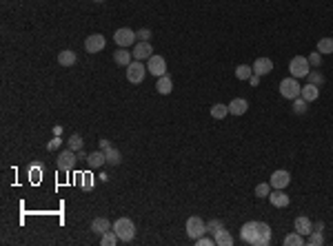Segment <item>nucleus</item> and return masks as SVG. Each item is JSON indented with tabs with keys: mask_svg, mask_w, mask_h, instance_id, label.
Wrapping results in <instances>:
<instances>
[{
	"mask_svg": "<svg viewBox=\"0 0 333 246\" xmlns=\"http://www.w3.org/2000/svg\"><path fill=\"white\" fill-rule=\"evenodd\" d=\"M309 244H311V246H322V244H324L322 233H320V231H313V233H311V235H309Z\"/></svg>",
	"mask_w": 333,
	"mask_h": 246,
	"instance_id": "obj_32",
	"label": "nucleus"
},
{
	"mask_svg": "<svg viewBox=\"0 0 333 246\" xmlns=\"http://www.w3.org/2000/svg\"><path fill=\"white\" fill-rule=\"evenodd\" d=\"M67 144H69V149H71V151H80L82 149V138L78 133H73L71 138L67 140Z\"/></svg>",
	"mask_w": 333,
	"mask_h": 246,
	"instance_id": "obj_30",
	"label": "nucleus"
},
{
	"mask_svg": "<svg viewBox=\"0 0 333 246\" xmlns=\"http://www.w3.org/2000/svg\"><path fill=\"white\" fill-rule=\"evenodd\" d=\"M304 244V235L300 233H291V235L285 237V246H302Z\"/></svg>",
	"mask_w": 333,
	"mask_h": 246,
	"instance_id": "obj_28",
	"label": "nucleus"
},
{
	"mask_svg": "<svg viewBox=\"0 0 333 246\" xmlns=\"http://www.w3.org/2000/svg\"><path fill=\"white\" fill-rule=\"evenodd\" d=\"M58 146H60V138H53V140L47 144V149H49V151H53V149H58Z\"/></svg>",
	"mask_w": 333,
	"mask_h": 246,
	"instance_id": "obj_39",
	"label": "nucleus"
},
{
	"mask_svg": "<svg viewBox=\"0 0 333 246\" xmlns=\"http://www.w3.org/2000/svg\"><path fill=\"white\" fill-rule=\"evenodd\" d=\"M87 164L91 169H102V164H107V158H105V151H93V153L87 155Z\"/></svg>",
	"mask_w": 333,
	"mask_h": 246,
	"instance_id": "obj_18",
	"label": "nucleus"
},
{
	"mask_svg": "<svg viewBox=\"0 0 333 246\" xmlns=\"http://www.w3.org/2000/svg\"><path fill=\"white\" fill-rule=\"evenodd\" d=\"M307 60H309V64H313V67H320V64H322V53H311V56H309V58H307Z\"/></svg>",
	"mask_w": 333,
	"mask_h": 246,
	"instance_id": "obj_36",
	"label": "nucleus"
},
{
	"mask_svg": "<svg viewBox=\"0 0 333 246\" xmlns=\"http://www.w3.org/2000/svg\"><path fill=\"white\" fill-rule=\"evenodd\" d=\"M111 228V224H109V220L107 217H96L91 222V231L93 233H98V235H102V233H107Z\"/></svg>",
	"mask_w": 333,
	"mask_h": 246,
	"instance_id": "obj_22",
	"label": "nucleus"
},
{
	"mask_svg": "<svg viewBox=\"0 0 333 246\" xmlns=\"http://www.w3.org/2000/svg\"><path fill=\"white\" fill-rule=\"evenodd\" d=\"M76 155H78V162H80V160H87V155L82 153V149H80V151H76Z\"/></svg>",
	"mask_w": 333,
	"mask_h": 246,
	"instance_id": "obj_40",
	"label": "nucleus"
},
{
	"mask_svg": "<svg viewBox=\"0 0 333 246\" xmlns=\"http://www.w3.org/2000/svg\"><path fill=\"white\" fill-rule=\"evenodd\" d=\"M293 228L295 233H300V235H311L313 233V224H311L309 217H295V222H293Z\"/></svg>",
	"mask_w": 333,
	"mask_h": 246,
	"instance_id": "obj_15",
	"label": "nucleus"
},
{
	"mask_svg": "<svg viewBox=\"0 0 333 246\" xmlns=\"http://www.w3.org/2000/svg\"><path fill=\"white\" fill-rule=\"evenodd\" d=\"M300 91H302V87H300L298 78H285V80L280 82V96L289 98V100H295V98L300 96Z\"/></svg>",
	"mask_w": 333,
	"mask_h": 246,
	"instance_id": "obj_3",
	"label": "nucleus"
},
{
	"mask_svg": "<svg viewBox=\"0 0 333 246\" xmlns=\"http://www.w3.org/2000/svg\"><path fill=\"white\" fill-rule=\"evenodd\" d=\"M113 231L120 237V242H131L135 235V224L131 222L129 217H118L116 222H113Z\"/></svg>",
	"mask_w": 333,
	"mask_h": 246,
	"instance_id": "obj_2",
	"label": "nucleus"
},
{
	"mask_svg": "<svg viewBox=\"0 0 333 246\" xmlns=\"http://www.w3.org/2000/svg\"><path fill=\"white\" fill-rule=\"evenodd\" d=\"M318 96H320V87H315V84H307V87H302V91H300V98H304L307 102H313V100H318Z\"/></svg>",
	"mask_w": 333,
	"mask_h": 246,
	"instance_id": "obj_21",
	"label": "nucleus"
},
{
	"mask_svg": "<svg viewBox=\"0 0 333 246\" xmlns=\"http://www.w3.org/2000/svg\"><path fill=\"white\" fill-rule=\"evenodd\" d=\"M293 111L295 113H304L307 111V100H304V98H295V102H293Z\"/></svg>",
	"mask_w": 333,
	"mask_h": 246,
	"instance_id": "obj_33",
	"label": "nucleus"
},
{
	"mask_svg": "<svg viewBox=\"0 0 333 246\" xmlns=\"http://www.w3.org/2000/svg\"><path fill=\"white\" fill-rule=\"evenodd\" d=\"M269 200H271V204L273 206H278V208H285V206H289V195L285 193V188H275L273 193H269Z\"/></svg>",
	"mask_w": 333,
	"mask_h": 246,
	"instance_id": "obj_14",
	"label": "nucleus"
},
{
	"mask_svg": "<svg viewBox=\"0 0 333 246\" xmlns=\"http://www.w3.org/2000/svg\"><path fill=\"white\" fill-rule=\"evenodd\" d=\"M204 233H207V224H204L200 217H196V215L189 217V220H187V235L196 242L198 237H202Z\"/></svg>",
	"mask_w": 333,
	"mask_h": 246,
	"instance_id": "obj_6",
	"label": "nucleus"
},
{
	"mask_svg": "<svg viewBox=\"0 0 333 246\" xmlns=\"http://www.w3.org/2000/svg\"><path fill=\"white\" fill-rule=\"evenodd\" d=\"M102 151H105V158H107V164H120V151H118L116 149V146H105V149H102Z\"/></svg>",
	"mask_w": 333,
	"mask_h": 246,
	"instance_id": "obj_23",
	"label": "nucleus"
},
{
	"mask_svg": "<svg viewBox=\"0 0 333 246\" xmlns=\"http://www.w3.org/2000/svg\"><path fill=\"white\" fill-rule=\"evenodd\" d=\"M240 240L249 246H269L271 244V228L266 222L251 220L244 222L240 228Z\"/></svg>",
	"mask_w": 333,
	"mask_h": 246,
	"instance_id": "obj_1",
	"label": "nucleus"
},
{
	"mask_svg": "<svg viewBox=\"0 0 333 246\" xmlns=\"http://www.w3.org/2000/svg\"><path fill=\"white\" fill-rule=\"evenodd\" d=\"M113 40H116L118 47H131V44L135 42V31L127 29V27H122V29H118L116 34H113Z\"/></svg>",
	"mask_w": 333,
	"mask_h": 246,
	"instance_id": "obj_9",
	"label": "nucleus"
},
{
	"mask_svg": "<svg viewBox=\"0 0 333 246\" xmlns=\"http://www.w3.org/2000/svg\"><path fill=\"white\" fill-rule=\"evenodd\" d=\"M147 71L158 78L164 76V73H167V62H164L162 56H151V58L147 60Z\"/></svg>",
	"mask_w": 333,
	"mask_h": 246,
	"instance_id": "obj_7",
	"label": "nucleus"
},
{
	"mask_svg": "<svg viewBox=\"0 0 333 246\" xmlns=\"http://www.w3.org/2000/svg\"><path fill=\"white\" fill-rule=\"evenodd\" d=\"M251 69H253L256 76H269V73L273 71V60L271 58H258Z\"/></svg>",
	"mask_w": 333,
	"mask_h": 246,
	"instance_id": "obj_13",
	"label": "nucleus"
},
{
	"mask_svg": "<svg viewBox=\"0 0 333 246\" xmlns=\"http://www.w3.org/2000/svg\"><path fill=\"white\" fill-rule=\"evenodd\" d=\"M246 109H249V102L244 98H236L229 102V113H233V116H244Z\"/></svg>",
	"mask_w": 333,
	"mask_h": 246,
	"instance_id": "obj_17",
	"label": "nucleus"
},
{
	"mask_svg": "<svg viewBox=\"0 0 333 246\" xmlns=\"http://www.w3.org/2000/svg\"><path fill=\"white\" fill-rule=\"evenodd\" d=\"M227 113H229V104H222V102H218V104L211 106V118H216V120L227 118Z\"/></svg>",
	"mask_w": 333,
	"mask_h": 246,
	"instance_id": "obj_26",
	"label": "nucleus"
},
{
	"mask_svg": "<svg viewBox=\"0 0 333 246\" xmlns=\"http://www.w3.org/2000/svg\"><path fill=\"white\" fill-rule=\"evenodd\" d=\"M307 78H309V82H311V84H315V87H320V84L324 82V78L320 76L318 71H309V76H307Z\"/></svg>",
	"mask_w": 333,
	"mask_h": 246,
	"instance_id": "obj_35",
	"label": "nucleus"
},
{
	"mask_svg": "<svg viewBox=\"0 0 333 246\" xmlns=\"http://www.w3.org/2000/svg\"><path fill=\"white\" fill-rule=\"evenodd\" d=\"M269 193H271V184L262 182V184H258V186H256V195H258V198H269Z\"/></svg>",
	"mask_w": 333,
	"mask_h": 246,
	"instance_id": "obj_31",
	"label": "nucleus"
},
{
	"mask_svg": "<svg viewBox=\"0 0 333 246\" xmlns=\"http://www.w3.org/2000/svg\"><path fill=\"white\" fill-rule=\"evenodd\" d=\"M58 62L63 64V67H71V64H76V53H73L71 49H65V51L58 53Z\"/></svg>",
	"mask_w": 333,
	"mask_h": 246,
	"instance_id": "obj_24",
	"label": "nucleus"
},
{
	"mask_svg": "<svg viewBox=\"0 0 333 246\" xmlns=\"http://www.w3.org/2000/svg\"><path fill=\"white\" fill-rule=\"evenodd\" d=\"M196 244H198V246H213V244H216V240H213V237H198V240H196Z\"/></svg>",
	"mask_w": 333,
	"mask_h": 246,
	"instance_id": "obj_37",
	"label": "nucleus"
},
{
	"mask_svg": "<svg viewBox=\"0 0 333 246\" xmlns=\"http://www.w3.org/2000/svg\"><path fill=\"white\" fill-rule=\"evenodd\" d=\"M309 67H311L309 60L302 58V56H295V58L289 62V73L300 80V78H307V76H309V71H311Z\"/></svg>",
	"mask_w": 333,
	"mask_h": 246,
	"instance_id": "obj_4",
	"label": "nucleus"
},
{
	"mask_svg": "<svg viewBox=\"0 0 333 246\" xmlns=\"http://www.w3.org/2000/svg\"><path fill=\"white\" fill-rule=\"evenodd\" d=\"M213 240H216V246H231L233 244V237L227 228H220L218 233H213Z\"/></svg>",
	"mask_w": 333,
	"mask_h": 246,
	"instance_id": "obj_20",
	"label": "nucleus"
},
{
	"mask_svg": "<svg viewBox=\"0 0 333 246\" xmlns=\"http://www.w3.org/2000/svg\"><path fill=\"white\" fill-rule=\"evenodd\" d=\"M155 89H158V93H162V96H169L171 89H174V80H171V78L164 73V76L158 78V84H155Z\"/></svg>",
	"mask_w": 333,
	"mask_h": 246,
	"instance_id": "obj_19",
	"label": "nucleus"
},
{
	"mask_svg": "<svg viewBox=\"0 0 333 246\" xmlns=\"http://www.w3.org/2000/svg\"><path fill=\"white\" fill-rule=\"evenodd\" d=\"M118 242H120V237L116 235V231H113V228H109L107 233H102V235H100V244L102 246H116Z\"/></svg>",
	"mask_w": 333,
	"mask_h": 246,
	"instance_id": "obj_25",
	"label": "nucleus"
},
{
	"mask_svg": "<svg viewBox=\"0 0 333 246\" xmlns=\"http://www.w3.org/2000/svg\"><path fill=\"white\" fill-rule=\"evenodd\" d=\"M107 40L102 34H91L87 40H85V49H87V53H100L102 49H105Z\"/></svg>",
	"mask_w": 333,
	"mask_h": 246,
	"instance_id": "obj_10",
	"label": "nucleus"
},
{
	"mask_svg": "<svg viewBox=\"0 0 333 246\" xmlns=\"http://www.w3.org/2000/svg\"><path fill=\"white\" fill-rule=\"evenodd\" d=\"M113 60H116V64H120V67H129V64L133 62V53H129L125 47H118L116 51H113Z\"/></svg>",
	"mask_w": 333,
	"mask_h": 246,
	"instance_id": "obj_16",
	"label": "nucleus"
},
{
	"mask_svg": "<svg viewBox=\"0 0 333 246\" xmlns=\"http://www.w3.org/2000/svg\"><path fill=\"white\" fill-rule=\"evenodd\" d=\"M93 2H105V0H93Z\"/></svg>",
	"mask_w": 333,
	"mask_h": 246,
	"instance_id": "obj_41",
	"label": "nucleus"
},
{
	"mask_svg": "<svg viewBox=\"0 0 333 246\" xmlns=\"http://www.w3.org/2000/svg\"><path fill=\"white\" fill-rule=\"evenodd\" d=\"M253 76V69L246 67V64H240V67H236V78L238 80H251Z\"/></svg>",
	"mask_w": 333,
	"mask_h": 246,
	"instance_id": "obj_27",
	"label": "nucleus"
},
{
	"mask_svg": "<svg viewBox=\"0 0 333 246\" xmlns=\"http://www.w3.org/2000/svg\"><path fill=\"white\" fill-rule=\"evenodd\" d=\"M289 182H291L289 171H273V175H271V180H269V184L273 188H287Z\"/></svg>",
	"mask_w": 333,
	"mask_h": 246,
	"instance_id": "obj_12",
	"label": "nucleus"
},
{
	"mask_svg": "<svg viewBox=\"0 0 333 246\" xmlns=\"http://www.w3.org/2000/svg\"><path fill=\"white\" fill-rule=\"evenodd\" d=\"M318 51L320 53H333V38H320L318 40Z\"/></svg>",
	"mask_w": 333,
	"mask_h": 246,
	"instance_id": "obj_29",
	"label": "nucleus"
},
{
	"mask_svg": "<svg viewBox=\"0 0 333 246\" xmlns=\"http://www.w3.org/2000/svg\"><path fill=\"white\" fill-rule=\"evenodd\" d=\"M135 36H138V38H140V40H149V38H151V31H149V29H140V31H138V34H135Z\"/></svg>",
	"mask_w": 333,
	"mask_h": 246,
	"instance_id": "obj_38",
	"label": "nucleus"
},
{
	"mask_svg": "<svg viewBox=\"0 0 333 246\" xmlns=\"http://www.w3.org/2000/svg\"><path fill=\"white\" fill-rule=\"evenodd\" d=\"M131 53H133V60H149L154 56V49H151L149 40H142V42L135 44V49Z\"/></svg>",
	"mask_w": 333,
	"mask_h": 246,
	"instance_id": "obj_11",
	"label": "nucleus"
},
{
	"mask_svg": "<svg viewBox=\"0 0 333 246\" xmlns=\"http://www.w3.org/2000/svg\"><path fill=\"white\" fill-rule=\"evenodd\" d=\"M76 162H78V155H76V151H71V149H67V151H63V153L58 155V169L60 171H71L73 166H76Z\"/></svg>",
	"mask_w": 333,
	"mask_h": 246,
	"instance_id": "obj_8",
	"label": "nucleus"
},
{
	"mask_svg": "<svg viewBox=\"0 0 333 246\" xmlns=\"http://www.w3.org/2000/svg\"><path fill=\"white\" fill-rule=\"evenodd\" d=\"M147 67L140 62V60H133V62L127 67V80L131 82V84H140L142 80H145V76H147Z\"/></svg>",
	"mask_w": 333,
	"mask_h": 246,
	"instance_id": "obj_5",
	"label": "nucleus"
},
{
	"mask_svg": "<svg viewBox=\"0 0 333 246\" xmlns=\"http://www.w3.org/2000/svg\"><path fill=\"white\" fill-rule=\"evenodd\" d=\"M220 228H224V226H222V220H209V224H207V233H218Z\"/></svg>",
	"mask_w": 333,
	"mask_h": 246,
	"instance_id": "obj_34",
	"label": "nucleus"
}]
</instances>
